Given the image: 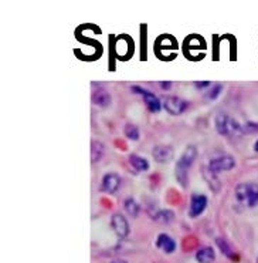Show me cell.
<instances>
[{"label": "cell", "instance_id": "obj_16", "mask_svg": "<svg viewBox=\"0 0 258 263\" xmlns=\"http://www.w3.org/2000/svg\"><path fill=\"white\" fill-rule=\"evenodd\" d=\"M124 209L127 211V214L133 216V218H136L138 214L141 212V205L136 202L135 198H127V199L124 201Z\"/></svg>", "mask_w": 258, "mask_h": 263}, {"label": "cell", "instance_id": "obj_3", "mask_svg": "<svg viewBox=\"0 0 258 263\" xmlns=\"http://www.w3.org/2000/svg\"><path fill=\"white\" fill-rule=\"evenodd\" d=\"M236 199L248 208H256L258 205V183L257 182H245L236 186Z\"/></svg>", "mask_w": 258, "mask_h": 263}, {"label": "cell", "instance_id": "obj_21", "mask_svg": "<svg viewBox=\"0 0 258 263\" xmlns=\"http://www.w3.org/2000/svg\"><path fill=\"white\" fill-rule=\"evenodd\" d=\"M242 131H244V134H256V132H258V122L247 121L242 125Z\"/></svg>", "mask_w": 258, "mask_h": 263}, {"label": "cell", "instance_id": "obj_8", "mask_svg": "<svg viewBox=\"0 0 258 263\" xmlns=\"http://www.w3.org/2000/svg\"><path fill=\"white\" fill-rule=\"evenodd\" d=\"M121 186V177L115 172H110V174H105L102 177V181H101V191L105 192V194H115Z\"/></svg>", "mask_w": 258, "mask_h": 263}, {"label": "cell", "instance_id": "obj_19", "mask_svg": "<svg viewBox=\"0 0 258 263\" xmlns=\"http://www.w3.org/2000/svg\"><path fill=\"white\" fill-rule=\"evenodd\" d=\"M173 218H175V214H173V211H170V209H165V211H158V214H156V221H162V222H165V223H169L170 221H173Z\"/></svg>", "mask_w": 258, "mask_h": 263}, {"label": "cell", "instance_id": "obj_24", "mask_svg": "<svg viewBox=\"0 0 258 263\" xmlns=\"http://www.w3.org/2000/svg\"><path fill=\"white\" fill-rule=\"evenodd\" d=\"M111 263H127L125 261H122V259H116V261H113V262Z\"/></svg>", "mask_w": 258, "mask_h": 263}, {"label": "cell", "instance_id": "obj_20", "mask_svg": "<svg viewBox=\"0 0 258 263\" xmlns=\"http://www.w3.org/2000/svg\"><path fill=\"white\" fill-rule=\"evenodd\" d=\"M221 91H223V85L221 84H214L211 88H209V93L206 94V99L210 100V101H214L221 94Z\"/></svg>", "mask_w": 258, "mask_h": 263}, {"label": "cell", "instance_id": "obj_17", "mask_svg": "<svg viewBox=\"0 0 258 263\" xmlns=\"http://www.w3.org/2000/svg\"><path fill=\"white\" fill-rule=\"evenodd\" d=\"M104 151H105V145L99 141H92V145H91V162L95 164L98 162L102 155H104Z\"/></svg>", "mask_w": 258, "mask_h": 263}, {"label": "cell", "instance_id": "obj_1", "mask_svg": "<svg viewBox=\"0 0 258 263\" xmlns=\"http://www.w3.org/2000/svg\"><path fill=\"white\" fill-rule=\"evenodd\" d=\"M196 157H197V148L194 145H189L179 157L175 168V177L182 188H187L189 185V171L196 161Z\"/></svg>", "mask_w": 258, "mask_h": 263}, {"label": "cell", "instance_id": "obj_12", "mask_svg": "<svg viewBox=\"0 0 258 263\" xmlns=\"http://www.w3.org/2000/svg\"><path fill=\"white\" fill-rule=\"evenodd\" d=\"M156 247H159L161 250H163L165 253H173L176 250V241L169 236L167 233H159L158 238H156V242H155Z\"/></svg>", "mask_w": 258, "mask_h": 263}, {"label": "cell", "instance_id": "obj_6", "mask_svg": "<svg viewBox=\"0 0 258 263\" xmlns=\"http://www.w3.org/2000/svg\"><path fill=\"white\" fill-rule=\"evenodd\" d=\"M163 108L170 115H180L189 108V102L176 96H166L163 99Z\"/></svg>", "mask_w": 258, "mask_h": 263}, {"label": "cell", "instance_id": "obj_5", "mask_svg": "<svg viewBox=\"0 0 258 263\" xmlns=\"http://www.w3.org/2000/svg\"><path fill=\"white\" fill-rule=\"evenodd\" d=\"M207 168H209L214 175H217V174H220V172H226V171L234 169V168H236V160H234V157H231V155L216 157V158L210 160Z\"/></svg>", "mask_w": 258, "mask_h": 263}, {"label": "cell", "instance_id": "obj_25", "mask_svg": "<svg viewBox=\"0 0 258 263\" xmlns=\"http://www.w3.org/2000/svg\"><path fill=\"white\" fill-rule=\"evenodd\" d=\"M254 151H256V152H258V140L256 141V144H254Z\"/></svg>", "mask_w": 258, "mask_h": 263}, {"label": "cell", "instance_id": "obj_4", "mask_svg": "<svg viewBox=\"0 0 258 263\" xmlns=\"http://www.w3.org/2000/svg\"><path fill=\"white\" fill-rule=\"evenodd\" d=\"M130 91L133 94H139L142 96V100H144V104L146 105V108L150 111V113H159L163 107V102L161 101V99L153 94L150 90L147 88H144V87H139V85H130Z\"/></svg>", "mask_w": 258, "mask_h": 263}, {"label": "cell", "instance_id": "obj_15", "mask_svg": "<svg viewBox=\"0 0 258 263\" xmlns=\"http://www.w3.org/2000/svg\"><path fill=\"white\" fill-rule=\"evenodd\" d=\"M216 245L219 246L220 252H221L224 256H227L228 259H231V261H234V262H237V261H239V256L234 253L233 247H231V245L227 242L226 239H223V238H217V239H216Z\"/></svg>", "mask_w": 258, "mask_h": 263}, {"label": "cell", "instance_id": "obj_23", "mask_svg": "<svg viewBox=\"0 0 258 263\" xmlns=\"http://www.w3.org/2000/svg\"><path fill=\"white\" fill-rule=\"evenodd\" d=\"M159 85L162 87V90H170L173 84H172L170 81H161L159 82Z\"/></svg>", "mask_w": 258, "mask_h": 263}, {"label": "cell", "instance_id": "obj_2", "mask_svg": "<svg viewBox=\"0 0 258 263\" xmlns=\"http://www.w3.org/2000/svg\"><path fill=\"white\" fill-rule=\"evenodd\" d=\"M214 127L216 131L223 137H230V135H242V125L233 117L219 113L214 118Z\"/></svg>", "mask_w": 258, "mask_h": 263}, {"label": "cell", "instance_id": "obj_13", "mask_svg": "<svg viewBox=\"0 0 258 263\" xmlns=\"http://www.w3.org/2000/svg\"><path fill=\"white\" fill-rule=\"evenodd\" d=\"M129 160V164L132 165V168L136 171V172H146V171H149V168H150V164H149V161L144 158V157H141V155H138V154H130L128 157Z\"/></svg>", "mask_w": 258, "mask_h": 263}, {"label": "cell", "instance_id": "obj_14", "mask_svg": "<svg viewBox=\"0 0 258 263\" xmlns=\"http://www.w3.org/2000/svg\"><path fill=\"white\" fill-rule=\"evenodd\" d=\"M196 261L199 263H213L216 261V253L213 247L204 246L196 252Z\"/></svg>", "mask_w": 258, "mask_h": 263}, {"label": "cell", "instance_id": "obj_18", "mask_svg": "<svg viewBox=\"0 0 258 263\" xmlns=\"http://www.w3.org/2000/svg\"><path fill=\"white\" fill-rule=\"evenodd\" d=\"M124 135H125L128 140H130V141H138L139 137H141V132H139V128H138L135 124L127 122L125 127H124Z\"/></svg>", "mask_w": 258, "mask_h": 263}, {"label": "cell", "instance_id": "obj_22", "mask_svg": "<svg viewBox=\"0 0 258 263\" xmlns=\"http://www.w3.org/2000/svg\"><path fill=\"white\" fill-rule=\"evenodd\" d=\"M194 87L199 90H204V88H210L211 82L210 81H194Z\"/></svg>", "mask_w": 258, "mask_h": 263}, {"label": "cell", "instance_id": "obj_10", "mask_svg": "<svg viewBox=\"0 0 258 263\" xmlns=\"http://www.w3.org/2000/svg\"><path fill=\"white\" fill-rule=\"evenodd\" d=\"M152 155L153 160L159 164H167L173 160L175 157V151L170 145H156L152 149Z\"/></svg>", "mask_w": 258, "mask_h": 263}, {"label": "cell", "instance_id": "obj_7", "mask_svg": "<svg viewBox=\"0 0 258 263\" xmlns=\"http://www.w3.org/2000/svg\"><path fill=\"white\" fill-rule=\"evenodd\" d=\"M209 205V198L203 194H192L190 197V206H189V216L192 219L199 218L200 215L206 211Z\"/></svg>", "mask_w": 258, "mask_h": 263}, {"label": "cell", "instance_id": "obj_9", "mask_svg": "<svg viewBox=\"0 0 258 263\" xmlns=\"http://www.w3.org/2000/svg\"><path fill=\"white\" fill-rule=\"evenodd\" d=\"M111 226H112L113 232L116 233V236L119 238H127L129 235V223L127 218L122 214L116 212L111 216Z\"/></svg>", "mask_w": 258, "mask_h": 263}, {"label": "cell", "instance_id": "obj_11", "mask_svg": "<svg viewBox=\"0 0 258 263\" xmlns=\"http://www.w3.org/2000/svg\"><path fill=\"white\" fill-rule=\"evenodd\" d=\"M112 102V99H111V94L108 93V90L99 87L97 90H94L92 93V104L97 105V107H101V108H108Z\"/></svg>", "mask_w": 258, "mask_h": 263}]
</instances>
